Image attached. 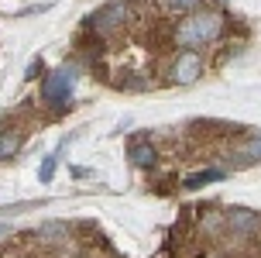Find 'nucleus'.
Here are the masks:
<instances>
[{"mask_svg":"<svg viewBox=\"0 0 261 258\" xmlns=\"http://www.w3.org/2000/svg\"><path fill=\"white\" fill-rule=\"evenodd\" d=\"M76 65H62V69H52L48 76L41 79V100L48 103L52 110H65L72 103V90H76Z\"/></svg>","mask_w":261,"mask_h":258,"instance_id":"obj_1","label":"nucleus"},{"mask_svg":"<svg viewBox=\"0 0 261 258\" xmlns=\"http://www.w3.org/2000/svg\"><path fill=\"white\" fill-rule=\"evenodd\" d=\"M199 76H203V55H199V49H179L172 55L169 83H175V86H193V83H199Z\"/></svg>","mask_w":261,"mask_h":258,"instance_id":"obj_2","label":"nucleus"},{"mask_svg":"<svg viewBox=\"0 0 261 258\" xmlns=\"http://www.w3.org/2000/svg\"><path fill=\"white\" fill-rule=\"evenodd\" d=\"M124 21H127V4H124V0H110V4L96 7V11L86 17V28H90L93 35L107 38V35H114Z\"/></svg>","mask_w":261,"mask_h":258,"instance_id":"obj_3","label":"nucleus"},{"mask_svg":"<svg viewBox=\"0 0 261 258\" xmlns=\"http://www.w3.org/2000/svg\"><path fill=\"white\" fill-rule=\"evenodd\" d=\"M193 17V28L199 35V45H210V41H220L223 35V14L220 11H199V14H189Z\"/></svg>","mask_w":261,"mask_h":258,"instance_id":"obj_4","label":"nucleus"},{"mask_svg":"<svg viewBox=\"0 0 261 258\" xmlns=\"http://www.w3.org/2000/svg\"><path fill=\"white\" fill-rule=\"evenodd\" d=\"M223 224L234 234H254L258 231V214L248 210V206H227L223 210Z\"/></svg>","mask_w":261,"mask_h":258,"instance_id":"obj_5","label":"nucleus"},{"mask_svg":"<svg viewBox=\"0 0 261 258\" xmlns=\"http://www.w3.org/2000/svg\"><path fill=\"white\" fill-rule=\"evenodd\" d=\"M127 158H130V166H134V169H144V172L158 166V152H155V145L144 142V138H134V142H130Z\"/></svg>","mask_w":261,"mask_h":258,"instance_id":"obj_6","label":"nucleus"},{"mask_svg":"<svg viewBox=\"0 0 261 258\" xmlns=\"http://www.w3.org/2000/svg\"><path fill=\"white\" fill-rule=\"evenodd\" d=\"M223 179H230V169L227 166H213V169H203L199 176H189L182 186L193 193V190H203V186H210V182H223Z\"/></svg>","mask_w":261,"mask_h":258,"instance_id":"obj_7","label":"nucleus"},{"mask_svg":"<svg viewBox=\"0 0 261 258\" xmlns=\"http://www.w3.org/2000/svg\"><path fill=\"white\" fill-rule=\"evenodd\" d=\"M21 134L17 131H7V134H0V162H7V158H14V155L21 152Z\"/></svg>","mask_w":261,"mask_h":258,"instance_id":"obj_8","label":"nucleus"},{"mask_svg":"<svg viewBox=\"0 0 261 258\" xmlns=\"http://www.w3.org/2000/svg\"><path fill=\"white\" fill-rule=\"evenodd\" d=\"M237 162H244V166L261 162V134H258V138H248V142L237 148Z\"/></svg>","mask_w":261,"mask_h":258,"instance_id":"obj_9","label":"nucleus"},{"mask_svg":"<svg viewBox=\"0 0 261 258\" xmlns=\"http://www.w3.org/2000/svg\"><path fill=\"white\" fill-rule=\"evenodd\" d=\"M65 234V224L62 220H48V224H41V231L35 234L38 241H48V238H62Z\"/></svg>","mask_w":261,"mask_h":258,"instance_id":"obj_10","label":"nucleus"},{"mask_svg":"<svg viewBox=\"0 0 261 258\" xmlns=\"http://www.w3.org/2000/svg\"><path fill=\"white\" fill-rule=\"evenodd\" d=\"M55 166H59V152H52V155H45V162H41V172H38V179L48 186V182L55 179Z\"/></svg>","mask_w":261,"mask_h":258,"instance_id":"obj_11","label":"nucleus"},{"mask_svg":"<svg viewBox=\"0 0 261 258\" xmlns=\"http://www.w3.org/2000/svg\"><path fill=\"white\" fill-rule=\"evenodd\" d=\"M203 0H162V7L165 11H175V14H189V11H196Z\"/></svg>","mask_w":261,"mask_h":258,"instance_id":"obj_12","label":"nucleus"},{"mask_svg":"<svg viewBox=\"0 0 261 258\" xmlns=\"http://www.w3.org/2000/svg\"><path fill=\"white\" fill-rule=\"evenodd\" d=\"M35 73H41V59H38V55H35V59H31V65L24 69V79H35Z\"/></svg>","mask_w":261,"mask_h":258,"instance_id":"obj_13","label":"nucleus"},{"mask_svg":"<svg viewBox=\"0 0 261 258\" xmlns=\"http://www.w3.org/2000/svg\"><path fill=\"white\" fill-rule=\"evenodd\" d=\"M72 176H76V179H93V169H86V166H72Z\"/></svg>","mask_w":261,"mask_h":258,"instance_id":"obj_14","label":"nucleus"},{"mask_svg":"<svg viewBox=\"0 0 261 258\" xmlns=\"http://www.w3.org/2000/svg\"><path fill=\"white\" fill-rule=\"evenodd\" d=\"M4 234H11V224H0V238H4Z\"/></svg>","mask_w":261,"mask_h":258,"instance_id":"obj_15","label":"nucleus"}]
</instances>
